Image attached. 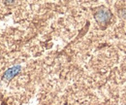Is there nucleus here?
Wrapping results in <instances>:
<instances>
[{"mask_svg": "<svg viewBox=\"0 0 126 105\" xmlns=\"http://www.w3.org/2000/svg\"><path fill=\"white\" fill-rule=\"evenodd\" d=\"M18 69H19L18 67H14V68H12V69L8 70V71L5 73V77H6V78H8V79L13 78V77H14V76L16 75V73L18 72V71H16V70H18Z\"/></svg>", "mask_w": 126, "mask_h": 105, "instance_id": "f257e3e1", "label": "nucleus"}]
</instances>
